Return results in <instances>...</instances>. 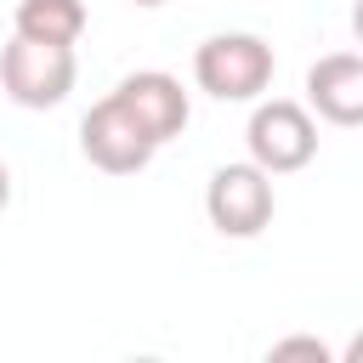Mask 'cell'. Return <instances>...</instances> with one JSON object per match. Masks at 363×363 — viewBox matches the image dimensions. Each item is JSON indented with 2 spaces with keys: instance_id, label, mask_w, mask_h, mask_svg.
Returning <instances> with one entry per match:
<instances>
[{
  "instance_id": "obj_10",
  "label": "cell",
  "mask_w": 363,
  "mask_h": 363,
  "mask_svg": "<svg viewBox=\"0 0 363 363\" xmlns=\"http://www.w3.org/2000/svg\"><path fill=\"white\" fill-rule=\"evenodd\" d=\"M340 357H346V363H363V329L346 340V352H340Z\"/></svg>"
},
{
  "instance_id": "obj_1",
  "label": "cell",
  "mask_w": 363,
  "mask_h": 363,
  "mask_svg": "<svg viewBox=\"0 0 363 363\" xmlns=\"http://www.w3.org/2000/svg\"><path fill=\"white\" fill-rule=\"evenodd\" d=\"M272 68H278L272 45L244 28L210 34L193 51V85L216 102H261V91L272 85Z\"/></svg>"
},
{
  "instance_id": "obj_6",
  "label": "cell",
  "mask_w": 363,
  "mask_h": 363,
  "mask_svg": "<svg viewBox=\"0 0 363 363\" xmlns=\"http://www.w3.org/2000/svg\"><path fill=\"white\" fill-rule=\"evenodd\" d=\"M113 96L130 108V119L164 147L170 136H182L187 130V91H182V79L176 74H164V68H136V74H125L119 85H113Z\"/></svg>"
},
{
  "instance_id": "obj_7",
  "label": "cell",
  "mask_w": 363,
  "mask_h": 363,
  "mask_svg": "<svg viewBox=\"0 0 363 363\" xmlns=\"http://www.w3.org/2000/svg\"><path fill=\"white\" fill-rule=\"evenodd\" d=\"M306 108L323 125H363V51H329L306 68Z\"/></svg>"
},
{
  "instance_id": "obj_3",
  "label": "cell",
  "mask_w": 363,
  "mask_h": 363,
  "mask_svg": "<svg viewBox=\"0 0 363 363\" xmlns=\"http://www.w3.org/2000/svg\"><path fill=\"white\" fill-rule=\"evenodd\" d=\"M74 45H51V40H28L11 34V45L0 51V85L17 108H57L74 91Z\"/></svg>"
},
{
  "instance_id": "obj_11",
  "label": "cell",
  "mask_w": 363,
  "mask_h": 363,
  "mask_svg": "<svg viewBox=\"0 0 363 363\" xmlns=\"http://www.w3.org/2000/svg\"><path fill=\"white\" fill-rule=\"evenodd\" d=\"M11 204V170H6V159H0V210Z\"/></svg>"
},
{
  "instance_id": "obj_5",
  "label": "cell",
  "mask_w": 363,
  "mask_h": 363,
  "mask_svg": "<svg viewBox=\"0 0 363 363\" xmlns=\"http://www.w3.org/2000/svg\"><path fill=\"white\" fill-rule=\"evenodd\" d=\"M79 153H85L96 170H108V176H136V170L153 164L159 142H153V136L130 119V108L108 91V96L79 119Z\"/></svg>"
},
{
  "instance_id": "obj_9",
  "label": "cell",
  "mask_w": 363,
  "mask_h": 363,
  "mask_svg": "<svg viewBox=\"0 0 363 363\" xmlns=\"http://www.w3.org/2000/svg\"><path fill=\"white\" fill-rule=\"evenodd\" d=\"M272 357L284 363V357H312V363H329L335 352L318 340V335H289V340H272Z\"/></svg>"
},
{
  "instance_id": "obj_4",
  "label": "cell",
  "mask_w": 363,
  "mask_h": 363,
  "mask_svg": "<svg viewBox=\"0 0 363 363\" xmlns=\"http://www.w3.org/2000/svg\"><path fill=\"white\" fill-rule=\"evenodd\" d=\"M278 210V193H272V170H261L255 159H238V164H221L210 170L204 182V216L221 238H255Z\"/></svg>"
},
{
  "instance_id": "obj_8",
  "label": "cell",
  "mask_w": 363,
  "mask_h": 363,
  "mask_svg": "<svg viewBox=\"0 0 363 363\" xmlns=\"http://www.w3.org/2000/svg\"><path fill=\"white\" fill-rule=\"evenodd\" d=\"M11 34L51 40V45H74V40L85 34V0H17Z\"/></svg>"
},
{
  "instance_id": "obj_12",
  "label": "cell",
  "mask_w": 363,
  "mask_h": 363,
  "mask_svg": "<svg viewBox=\"0 0 363 363\" xmlns=\"http://www.w3.org/2000/svg\"><path fill=\"white\" fill-rule=\"evenodd\" d=\"M352 34H357V40H363V0H357V6H352Z\"/></svg>"
},
{
  "instance_id": "obj_2",
  "label": "cell",
  "mask_w": 363,
  "mask_h": 363,
  "mask_svg": "<svg viewBox=\"0 0 363 363\" xmlns=\"http://www.w3.org/2000/svg\"><path fill=\"white\" fill-rule=\"evenodd\" d=\"M244 147L261 170L272 176H289V170H306L318 159V113L306 102H289V96H272V102H255L250 125H244Z\"/></svg>"
},
{
  "instance_id": "obj_13",
  "label": "cell",
  "mask_w": 363,
  "mask_h": 363,
  "mask_svg": "<svg viewBox=\"0 0 363 363\" xmlns=\"http://www.w3.org/2000/svg\"><path fill=\"white\" fill-rule=\"evenodd\" d=\"M130 6H170V0H130Z\"/></svg>"
}]
</instances>
